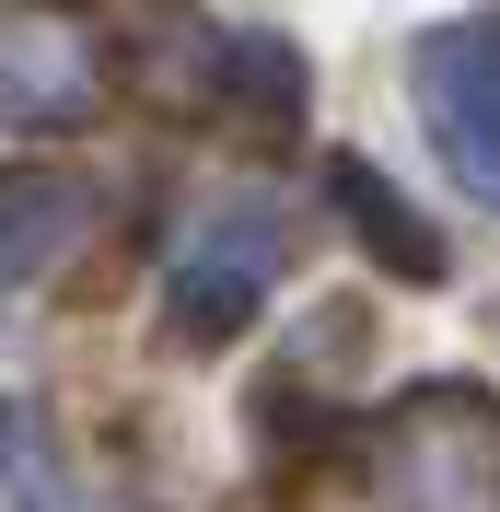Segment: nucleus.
<instances>
[{
    "instance_id": "obj_1",
    "label": "nucleus",
    "mask_w": 500,
    "mask_h": 512,
    "mask_svg": "<svg viewBox=\"0 0 500 512\" xmlns=\"http://www.w3.org/2000/svg\"><path fill=\"white\" fill-rule=\"evenodd\" d=\"M419 105H431V140L454 152V175L500 198V35L489 24L419 47Z\"/></svg>"
},
{
    "instance_id": "obj_2",
    "label": "nucleus",
    "mask_w": 500,
    "mask_h": 512,
    "mask_svg": "<svg viewBox=\"0 0 500 512\" xmlns=\"http://www.w3.org/2000/svg\"><path fill=\"white\" fill-rule=\"evenodd\" d=\"M256 280H268V245H221V256H198L187 268V303H175V326H187V338H233V326L256 315Z\"/></svg>"
}]
</instances>
